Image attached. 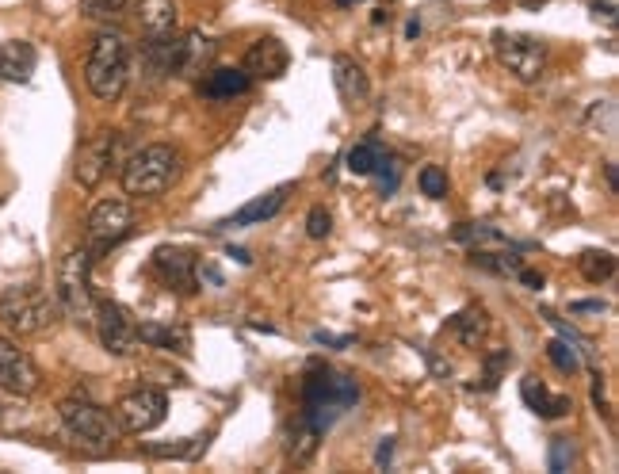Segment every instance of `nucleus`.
I'll list each match as a JSON object with an SVG mask.
<instances>
[{
  "instance_id": "30",
  "label": "nucleus",
  "mask_w": 619,
  "mask_h": 474,
  "mask_svg": "<svg viewBox=\"0 0 619 474\" xmlns=\"http://www.w3.org/2000/svg\"><path fill=\"white\" fill-rule=\"evenodd\" d=\"M455 237L470 241V245H509V237L501 234V230H493V226H459Z\"/></svg>"
},
{
  "instance_id": "24",
  "label": "nucleus",
  "mask_w": 619,
  "mask_h": 474,
  "mask_svg": "<svg viewBox=\"0 0 619 474\" xmlns=\"http://www.w3.org/2000/svg\"><path fill=\"white\" fill-rule=\"evenodd\" d=\"M577 268H581V276H585L589 283L612 280V276H616V257L604 253V249H589V253L577 257Z\"/></svg>"
},
{
  "instance_id": "32",
  "label": "nucleus",
  "mask_w": 619,
  "mask_h": 474,
  "mask_svg": "<svg viewBox=\"0 0 619 474\" xmlns=\"http://www.w3.org/2000/svg\"><path fill=\"white\" fill-rule=\"evenodd\" d=\"M306 234L314 237V241L329 237V234H333V215H329L325 207H314V211L306 215Z\"/></svg>"
},
{
  "instance_id": "34",
  "label": "nucleus",
  "mask_w": 619,
  "mask_h": 474,
  "mask_svg": "<svg viewBox=\"0 0 619 474\" xmlns=\"http://www.w3.org/2000/svg\"><path fill=\"white\" fill-rule=\"evenodd\" d=\"M547 463H551V471H570V463H574V448H570V440H551V455H547Z\"/></svg>"
},
{
  "instance_id": "5",
  "label": "nucleus",
  "mask_w": 619,
  "mask_h": 474,
  "mask_svg": "<svg viewBox=\"0 0 619 474\" xmlns=\"http://www.w3.org/2000/svg\"><path fill=\"white\" fill-rule=\"evenodd\" d=\"M58 306L73 322H92L96 295H92V253L69 249L58 260Z\"/></svg>"
},
{
  "instance_id": "14",
  "label": "nucleus",
  "mask_w": 619,
  "mask_h": 474,
  "mask_svg": "<svg viewBox=\"0 0 619 474\" xmlns=\"http://www.w3.org/2000/svg\"><path fill=\"white\" fill-rule=\"evenodd\" d=\"M111 157H115V134L111 130H100V134H92L85 146L77 150V165H73V176H77V184L81 188H100V180L107 176L111 169Z\"/></svg>"
},
{
  "instance_id": "36",
  "label": "nucleus",
  "mask_w": 619,
  "mask_h": 474,
  "mask_svg": "<svg viewBox=\"0 0 619 474\" xmlns=\"http://www.w3.org/2000/svg\"><path fill=\"white\" fill-rule=\"evenodd\" d=\"M570 310H574V314H600V310H604V302H574Z\"/></svg>"
},
{
  "instance_id": "20",
  "label": "nucleus",
  "mask_w": 619,
  "mask_h": 474,
  "mask_svg": "<svg viewBox=\"0 0 619 474\" xmlns=\"http://www.w3.org/2000/svg\"><path fill=\"white\" fill-rule=\"evenodd\" d=\"M333 85H337L344 104H363V100L371 96V81H367L363 65L356 62V58H348V54H337V58H333Z\"/></svg>"
},
{
  "instance_id": "27",
  "label": "nucleus",
  "mask_w": 619,
  "mask_h": 474,
  "mask_svg": "<svg viewBox=\"0 0 619 474\" xmlns=\"http://www.w3.org/2000/svg\"><path fill=\"white\" fill-rule=\"evenodd\" d=\"M547 356H551V364H555L562 375H577V371H581V352H577V345H570L566 337H555V341L547 345Z\"/></svg>"
},
{
  "instance_id": "29",
  "label": "nucleus",
  "mask_w": 619,
  "mask_h": 474,
  "mask_svg": "<svg viewBox=\"0 0 619 474\" xmlns=\"http://www.w3.org/2000/svg\"><path fill=\"white\" fill-rule=\"evenodd\" d=\"M417 184H421V192H425L428 199H444V195H448V173H444L440 165H425L421 176H417Z\"/></svg>"
},
{
  "instance_id": "1",
  "label": "nucleus",
  "mask_w": 619,
  "mask_h": 474,
  "mask_svg": "<svg viewBox=\"0 0 619 474\" xmlns=\"http://www.w3.org/2000/svg\"><path fill=\"white\" fill-rule=\"evenodd\" d=\"M356 402H360L356 379H348L341 371L321 364L306 367V379H302V421H310L321 436L333 429V421L344 417Z\"/></svg>"
},
{
  "instance_id": "6",
  "label": "nucleus",
  "mask_w": 619,
  "mask_h": 474,
  "mask_svg": "<svg viewBox=\"0 0 619 474\" xmlns=\"http://www.w3.org/2000/svg\"><path fill=\"white\" fill-rule=\"evenodd\" d=\"M493 54L524 85H535L547 73V58H551L543 39L520 35V31H493Z\"/></svg>"
},
{
  "instance_id": "35",
  "label": "nucleus",
  "mask_w": 619,
  "mask_h": 474,
  "mask_svg": "<svg viewBox=\"0 0 619 474\" xmlns=\"http://www.w3.org/2000/svg\"><path fill=\"white\" fill-rule=\"evenodd\" d=\"M314 341L318 345H352V337H333V333H314Z\"/></svg>"
},
{
  "instance_id": "40",
  "label": "nucleus",
  "mask_w": 619,
  "mask_h": 474,
  "mask_svg": "<svg viewBox=\"0 0 619 474\" xmlns=\"http://www.w3.org/2000/svg\"><path fill=\"white\" fill-rule=\"evenodd\" d=\"M337 4H341V8H352V4H360V0H337Z\"/></svg>"
},
{
  "instance_id": "33",
  "label": "nucleus",
  "mask_w": 619,
  "mask_h": 474,
  "mask_svg": "<svg viewBox=\"0 0 619 474\" xmlns=\"http://www.w3.org/2000/svg\"><path fill=\"white\" fill-rule=\"evenodd\" d=\"M81 4H85L88 16H96V20H115L127 8V0H81Z\"/></svg>"
},
{
  "instance_id": "8",
  "label": "nucleus",
  "mask_w": 619,
  "mask_h": 474,
  "mask_svg": "<svg viewBox=\"0 0 619 474\" xmlns=\"http://www.w3.org/2000/svg\"><path fill=\"white\" fill-rule=\"evenodd\" d=\"M58 413H62L65 429L73 432L77 440L92 444V448H107L115 440V432H119V425L107 417V410H100L88 398H65L62 406H58Z\"/></svg>"
},
{
  "instance_id": "16",
  "label": "nucleus",
  "mask_w": 619,
  "mask_h": 474,
  "mask_svg": "<svg viewBox=\"0 0 619 474\" xmlns=\"http://www.w3.org/2000/svg\"><path fill=\"white\" fill-rule=\"evenodd\" d=\"M287 195H291V184H279L272 192L257 195V199H249L241 211H234L230 218H222L218 222V230H241V226H257V222H268L272 215H279V207L287 203Z\"/></svg>"
},
{
  "instance_id": "15",
  "label": "nucleus",
  "mask_w": 619,
  "mask_h": 474,
  "mask_svg": "<svg viewBox=\"0 0 619 474\" xmlns=\"http://www.w3.org/2000/svg\"><path fill=\"white\" fill-rule=\"evenodd\" d=\"M287 65H291L287 46L268 35V39H257V43L245 50V62H241V69H245L253 81H279V77L287 73Z\"/></svg>"
},
{
  "instance_id": "37",
  "label": "nucleus",
  "mask_w": 619,
  "mask_h": 474,
  "mask_svg": "<svg viewBox=\"0 0 619 474\" xmlns=\"http://www.w3.org/2000/svg\"><path fill=\"white\" fill-rule=\"evenodd\" d=\"M516 276H520V280L528 283V287H532V291H539V287H543V276H535V272H528V268H520V272H516Z\"/></svg>"
},
{
  "instance_id": "13",
  "label": "nucleus",
  "mask_w": 619,
  "mask_h": 474,
  "mask_svg": "<svg viewBox=\"0 0 619 474\" xmlns=\"http://www.w3.org/2000/svg\"><path fill=\"white\" fill-rule=\"evenodd\" d=\"M214 58H218V43H211L203 31H188V35H180L176 46H172V77L199 81L214 65Z\"/></svg>"
},
{
  "instance_id": "28",
  "label": "nucleus",
  "mask_w": 619,
  "mask_h": 474,
  "mask_svg": "<svg viewBox=\"0 0 619 474\" xmlns=\"http://www.w3.org/2000/svg\"><path fill=\"white\" fill-rule=\"evenodd\" d=\"M474 264H478V268H490V272H497V276H509V272H520V268H524V260L520 257H509V253H482V249H474Z\"/></svg>"
},
{
  "instance_id": "39",
  "label": "nucleus",
  "mask_w": 619,
  "mask_h": 474,
  "mask_svg": "<svg viewBox=\"0 0 619 474\" xmlns=\"http://www.w3.org/2000/svg\"><path fill=\"white\" fill-rule=\"evenodd\" d=\"M230 257H237V264H249V249H230Z\"/></svg>"
},
{
  "instance_id": "21",
  "label": "nucleus",
  "mask_w": 619,
  "mask_h": 474,
  "mask_svg": "<svg viewBox=\"0 0 619 474\" xmlns=\"http://www.w3.org/2000/svg\"><path fill=\"white\" fill-rule=\"evenodd\" d=\"M520 394H524L528 410L539 413L543 421H558V417L570 413V398H566V394H551L535 375H524V379H520Z\"/></svg>"
},
{
  "instance_id": "38",
  "label": "nucleus",
  "mask_w": 619,
  "mask_h": 474,
  "mask_svg": "<svg viewBox=\"0 0 619 474\" xmlns=\"http://www.w3.org/2000/svg\"><path fill=\"white\" fill-rule=\"evenodd\" d=\"M390 452H394V440H383V444H379V455H375V463L386 467V463H390Z\"/></svg>"
},
{
  "instance_id": "12",
  "label": "nucleus",
  "mask_w": 619,
  "mask_h": 474,
  "mask_svg": "<svg viewBox=\"0 0 619 474\" xmlns=\"http://www.w3.org/2000/svg\"><path fill=\"white\" fill-rule=\"evenodd\" d=\"M153 272H157V280L165 283L169 291H180V295H195L199 291V264H195L188 249L161 245L153 253Z\"/></svg>"
},
{
  "instance_id": "11",
  "label": "nucleus",
  "mask_w": 619,
  "mask_h": 474,
  "mask_svg": "<svg viewBox=\"0 0 619 474\" xmlns=\"http://www.w3.org/2000/svg\"><path fill=\"white\" fill-rule=\"evenodd\" d=\"M39 387H43L39 364L23 348L12 345L8 337H0V390H8L16 398H31Z\"/></svg>"
},
{
  "instance_id": "17",
  "label": "nucleus",
  "mask_w": 619,
  "mask_h": 474,
  "mask_svg": "<svg viewBox=\"0 0 619 474\" xmlns=\"http://www.w3.org/2000/svg\"><path fill=\"white\" fill-rule=\"evenodd\" d=\"M253 88V77L245 69H226V65H211L203 77H199V96L203 100H234L245 96Z\"/></svg>"
},
{
  "instance_id": "9",
  "label": "nucleus",
  "mask_w": 619,
  "mask_h": 474,
  "mask_svg": "<svg viewBox=\"0 0 619 474\" xmlns=\"http://www.w3.org/2000/svg\"><path fill=\"white\" fill-rule=\"evenodd\" d=\"M92 325H96V337H100L104 352H111V356H130L138 348V322L119 302H96Z\"/></svg>"
},
{
  "instance_id": "4",
  "label": "nucleus",
  "mask_w": 619,
  "mask_h": 474,
  "mask_svg": "<svg viewBox=\"0 0 619 474\" xmlns=\"http://www.w3.org/2000/svg\"><path fill=\"white\" fill-rule=\"evenodd\" d=\"M0 322L8 333L35 337L58 322V302L50 299L43 287H8L0 295Z\"/></svg>"
},
{
  "instance_id": "10",
  "label": "nucleus",
  "mask_w": 619,
  "mask_h": 474,
  "mask_svg": "<svg viewBox=\"0 0 619 474\" xmlns=\"http://www.w3.org/2000/svg\"><path fill=\"white\" fill-rule=\"evenodd\" d=\"M165 410H169V398H165L161 390L142 387V390H134V394H127V398L115 406V425L123 432L142 436V432L157 429V425L165 421Z\"/></svg>"
},
{
  "instance_id": "3",
  "label": "nucleus",
  "mask_w": 619,
  "mask_h": 474,
  "mask_svg": "<svg viewBox=\"0 0 619 474\" xmlns=\"http://www.w3.org/2000/svg\"><path fill=\"white\" fill-rule=\"evenodd\" d=\"M180 165H184V157H180V150L169 146V142L142 146V150L123 165V192L134 195V199H157V195L169 192L172 184H176Z\"/></svg>"
},
{
  "instance_id": "23",
  "label": "nucleus",
  "mask_w": 619,
  "mask_h": 474,
  "mask_svg": "<svg viewBox=\"0 0 619 474\" xmlns=\"http://www.w3.org/2000/svg\"><path fill=\"white\" fill-rule=\"evenodd\" d=\"M451 329H455V337H459L467 348H478L482 341H486V333H490V318H486L482 306H467V310L455 314Z\"/></svg>"
},
{
  "instance_id": "7",
  "label": "nucleus",
  "mask_w": 619,
  "mask_h": 474,
  "mask_svg": "<svg viewBox=\"0 0 619 474\" xmlns=\"http://www.w3.org/2000/svg\"><path fill=\"white\" fill-rule=\"evenodd\" d=\"M130 230H134V211H130V199H100V203L92 207L88 222H85L88 253H107V249H111V245H119Z\"/></svg>"
},
{
  "instance_id": "22",
  "label": "nucleus",
  "mask_w": 619,
  "mask_h": 474,
  "mask_svg": "<svg viewBox=\"0 0 619 474\" xmlns=\"http://www.w3.org/2000/svg\"><path fill=\"white\" fill-rule=\"evenodd\" d=\"M134 16H138V27L146 31V39H169L176 31V4L172 0H138Z\"/></svg>"
},
{
  "instance_id": "18",
  "label": "nucleus",
  "mask_w": 619,
  "mask_h": 474,
  "mask_svg": "<svg viewBox=\"0 0 619 474\" xmlns=\"http://www.w3.org/2000/svg\"><path fill=\"white\" fill-rule=\"evenodd\" d=\"M138 345L161 348V352H192V329L188 325L172 322H138Z\"/></svg>"
},
{
  "instance_id": "2",
  "label": "nucleus",
  "mask_w": 619,
  "mask_h": 474,
  "mask_svg": "<svg viewBox=\"0 0 619 474\" xmlns=\"http://www.w3.org/2000/svg\"><path fill=\"white\" fill-rule=\"evenodd\" d=\"M130 81V46L115 31H100L85 58V85L96 100L115 104Z\"/></svg>"
},
{
  "instance_id": "19",
  "label": "nucleus",
  "mask_w": 619,
  "mask_h": 474,
  "mask_svg": "<svg viewBox=\"0 0 619 474\" xmlns=\"http://www.w3.org/2000/svg\"><path fill=\"white\" fill-rule=\"evenodd\" d=\"M39 65V54L35 46L23 43V39H12V43H0V81H12V85H27L31 73Z\"/></svg>"
},
{
  "instance_id": "26",
  "label": "nucleus",
  "mask_w": 619,
  "mask_h": 474,
  "mask_svg": "<svg viewBox=\"0 0 619 474\" xmlns=\"http://www.w3.org/2000/svg\"><path fill=\"white\" fill-rule=\"evenodd\" d=\"M318 440L321 432L310 425V421H302L291 429V455H295V463H306V459H314V452H318Z\"/></svg>"
},
{
  "instance_id": "31",
  "label": "nucleus",
  "mask_w": 619,
  "mask_h": 474,
  "mask_svg": "<svg viewBox=\"0 0 619 474\" xmlns=\"http://www.w3.org/2000/svg\"><path fill=\"white\" fill-rule=\"evenodd\" d=\"M509 348H497V352H490L486 356V367H482V379H486V390H493L497 383H501V375H505V367H509Z\"/></svg>"
},
{
  "instance_id": "25",
  "label": "nucleus",
  "mask_w": 619,
  "mask_h": 474,
  "mask_svg": "<svg viewBox=\"0 0 619 474\" xmlns=\"http://www.w3.org/2000/svg\"><path fill=\"white\" fill-rule=\"evenodd\" d=\"M379 157H383L379 142H375V138H367V142H360V146H352V150H348V173L371 176L375 173V165H379Z\"/></svg>"
}]
</instances>
